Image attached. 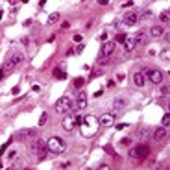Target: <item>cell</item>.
Wrapping results in <instances>:
<instances>
[{
    "label": "cell",
    "instance_id": "obj_1",
    "mask_svg": "<svg viewBox=\"0 0 170 170\" xmlns=\"http://www.w3.org/2000/svg\"><path fill=\"white\" fill-rule=\"evenodd\" d=\"M98 118L96 117H93V115H87V117L81 118L80 122V130H81V135L83 137H93L94 133L98 131Z\"/></svg>",
    "mask_w": 170,
    "mask_h": 170
},
{
    "label": "cell",
    "instance_id": "obj_2",
    "mask_svg": "<svg viewBox=\"0 0 170 170\" xmlns=\"http://www.w3.org/2000/svg\"><path fill=\"white\" fill-rule=\"evenodd\" d=\"M46 150H48V154L59 155V154H63L67 150V142L61 137H57V135H54V137H50L46 141Z\"/></svg>",
    "mask_w": 170,
    "mask_h": 170
},
{
    "label": "cell",
    "instance_id": "obj_3",
    "mask_svg": "<svg viewBox=\"0 0 170 170\" xmlns=\"http://www.w3.org/2000/svg\"><path fill=\"white\" fill-rule=\"evenodd\" d=\"M72 109V100L69 96H61L56 104H54V111L59 113V115H65V113H69Z\"/></svg>",
    "mask_w": 170,
    "mask_h": 170
},
{
    "label": "cell",
    "instance_id": "obj_4",
    "mask_svg": "<svg viewBox=\"0 0 170 170\" xmlns=\"http://www.w3.org/2000/svg\"><path fill=\"white\" fill-rule=\"evenodd\" d=\"M22 61H24V54H22V52H15V54H13V56H11L8 61H6L4 70H13L17 65H20V63H22Z\"/></svg>",
    "mask_w": 170,
    "mask_h": 170
},
{
    "label": "cell",
    "instance_id": "obj_5",
    "mask_svg": "<svg viewBox=\"0 0 170 170\" xmlns=\"http://www.w3.org/2000/svg\"><path fill=\"white\" fill-rule=\"evenodd\" d=\"M115 50H117V43L115 41H104L102 43V48H100V56H104V57H111Z\"/></svg>",
    "mask_w": 170,
    "mask_h": 170
},
{
    "label": "cell",
    "instance_id": "obj_6",
    "mask_svg": "<svg viewBox=\"0 0 170 170\" xmlns=\"http://www.w3.org/2000/svg\"><path fill=\"white\" fill-rule=\"evenodd\" d=\"M146 155H148V148L142 146V144H139V146H135V148L130 150V157L131 159H144Z\"/></svg>",
    "mask_w": 170,
    "mask_h": 170
},
{
    "label": "cell",
    "instance_id": "obj_7",
    "mask_svg": "<svg viewBox=\"0 0 170 170\" xmlns=\"http://www.w3.org/2000/svg\"><path fill=\"white\" fill-rule=\"evenodd\" d=\"M35 152H37L39 161H43L44 155L48 154V150H46V141H43V139H37V141H35Z\"/></svg>",
    "mask_w": 170,
    "mask_h": 170
},
{
    "label": "cell",
    "instance_id": "obj_8",
    "mask_svg": "<svg viewBox=\"0 0 170 170\" xmlns=\"http://www.w3.org/2000/svg\"><path fill=\"white\" fill-rule=\"evenodd\" d=\"M30 137H35V130L33 128H28V130H20L15 133L13 141H24V139H30Z\"/></svg>",
    "mask_w": 170,
    "mask_h": 170
},
{
    "label": "cell",
    "instance_id": "obj_9",
    "mask_svg": "<svg viewBox=\"0 0 170 170\" xmlns=\"http://www.w3.org/2000/svg\"><path fill=\"white\" fill-rule=\"evenodd\" d=\"M146 76H148L150 81H154V83H161V81H163V72L159 69H150L146 72Z\"/></svg>",
    "mask_w": 170,
    "mask_h": 170
},
{
    "label": "cell",
    "instance_id": "obj_10",
    "mask_svg": "<svg viewBox=\"0 0 170 170\" xmlns=\"http://www.w3.org/2000/svg\"><path fill=\"white\" fill-rule=\"evenodd\" d=\"M122 20H124L126 26H135V24L139 22V15H137V13H133V11H130V13H126V15H124Z\"/></svg>",
    "mask_w": 170,
    "mask_h": 170
},
{
    "label": "cell",
    "instance_id": "obj_11",
    "mask_svg": "<svg viewBox=\"0 0 170 170\" xmlns=\"http://www.w3.org/2000/svg\"><path fill=\"white\" fill-rule=\"evenodd\" d=\"M61 126H63V130H65V131H72L74 128H76L74 117H70V115H69V117H65V118H63V122H61Z\"/></svg>",
    "mask_w": 170,
    "mask_h": 170
},
{
    "label": "cell",
    "instance_id": "obj_12",
    "mask_svg": "<svg viewBox=\"0 0 170 170\" xmlns=\"http://www.w3.org/2000/svg\"><path fill=\"white\" fill-rule=\"evenodd\" d=\"M133 83L137 85V87H144V83H146L144 72H135V74H133Z\"/></svg>",
    "mask_w": 170,
    "mask_h": 170
},
{
    "label": "cell",
    "instance_id": "obj_13",
    "mask_svg": "<svg viewBox=\"0 0 170 170\" xmlns=\"http://www.w3.org/2000/svg\"><path fill=\"white\" fill-rule=\"evenodd\" d=\"M113 115H102V117L98 118V124L100 126H104V128H107V126H111L113 124Z\"/></svg>",
    "mask_w": 170,
    "mask_h": 170
},
{
    "label": "cell",
    "instance_id": "obj_14",
    "mask_svg": "<svg viewBox=\"0 0 170 170\" xmlns=\"http://www.w3.org/2000/svg\"><path fill=\"white\" fill-rule=\"evenodd\" d=\"M133 39H135V46H139V44H144L148 41V35H146V32H139Z\"/></svg>",
    "mask_w": 170,
    "mask_h": 170
},
{
    "label": "cell",
    "instance_id": "obj_15",
    "mask_svg": "<svg viewBox=\"0 0 170 170\" xmlns=\"http://www.w3.org/2000/svg\"><path fill=\"white\" fill-rule=\"evenodd\" d=\"M166 137V128L165 126H161V128H157V130L154 131V139L155 141H161V139H165Z\"/></svg>",
    "mask_w": 170,
    "mask_h": 170
},
{
    "label": "cell",
    "instance_id": "obj_16",
    "mask_svg": "<svg viewBox=\"0 0 170 170\" xmlns=\"http://www.w3.org/2000/svg\"><path fill=\"white\" fill-rule=\"evenodd\" d=\"M163 33H165V30H163L161 26H157V24H154L150 28V37H161Z\"/></svg>",
    "mask_w": 170,
    "mask_h": 170
},
{
    "label": "cell",
    "instance_id": "obj_17",
    "mask_svg": "<svg viewBox=\"0 0 170 170\" xmlns=\"http://www.w3.org/2000/svg\"><path fill=\"white\" fill-rule=\"evenodd\" d=\"M133 48H135V39H133V37H126V41H124V50L130 54Z\"/></svg>",
    "mask_w": 170,
    "mask_h": 170
},
{
    "label": "cell",
    "instance_id": "obj_18",
    "mask_svg": "<svg viewBox=\"0 0 170 170\" xmlns=\"http://www.w3.org/2000/svg\"><path fill=\"white\" fill-rule=\"evenodd\" d=\"M85 105H87V94L81 91V93H78V107H80V109H83Z\"/></svg>",
    "mask_w": 170,
    "mask_h": 170
},
{
    "label": "cell",
    "instance_id": "obj_19",
    "mask_svg": "<svg viewBox=\"0 0 170 170\" xmlns=\"http://www.w3.org/2000/svg\"><path fill=\"white\" fill-rule=\"evenodd\" d=\"M59 17H61L59 13H52V15L48 17V20H46V22H48V24H56L57 20H59Z\"/></svg>",
    "mask_w": 170,
    "mask_h": 170
},
{
    "label": "cell",
    "instance_id": "obj_20",
    "mask_svg": "<svg viewBox=\"0 0 170 170\" xmlns=\"http://www.w3.org/2000/svg\"><path fill=\"white\" fill-rule=\"evenodd\" d=\"M46 122H48V113H43L39 118V126H46Z\"/></svg>",
    "mask_w": 170,
    "mask_h": 170
},
{
    "label": "cell",
    "instance_id": "obj_21",
    "mask_svg": "<svg viewBox=\"0 0 170 170\" xmlns=\"http://www.w3.org/2000/svg\"><path fill=\"white\" fill-rule=\"evenodd\" d=\"M124 105H126V102L124 100H115V109H124Z\"/></svg>",
    "mask_w": 170,
    "mask_h": 170
},
{
    "label": "cell",
    "instance_id": "obj_22",
    "mask_svg": "<svg viewBox=\"0 0 170 170\" xmlns=\"http://www.w3.org/2000/svg\"><path fill=\"white\" fill-rule=\"evenodd\" d=\"M54 76L59 78V80H65V78H67V76H65V72L61 70V69H56V70H54Z\"/></svg>",
    "mask_w": 170,
    "mask_h": 170
},
{
    "label": "cell",
    "instance_id": "obj_23",
    "mask_svg": "<svg viewBox=\"0 0 170 170\" xmlns=\"http://www.w3.org/2000/svg\"><path fill=\"white\" fill-rule=\"evenodd\" d=\"M83 83H85L83 78H76V80H74V87H76V89H80V87L83 85Z\"/></svg>",
    "mask_w": 170,
    "mask_h": 170
},
{
    "label": "cell",
    "instance_id": "obj_24",
    "mask_svg": "<svg viewBox=\"0 0 170 170\" xmlns=\"http://www.w3.org/2000/svg\"><path fill=\"white\" fill-rule=\"evenodd\" d=\"M126 41V33H118L117 39H115V43H124Z\"/></svg>",
    "mask_w": 170,
    "mask_h": 170
},
{
    "label": "cell",
    "instance_id": "obj_25",
    "mask_svg": "<svg viewBox=\"0 0 170 170\" xmlns=\"http://www.w3.org/2000/svg\"><path fill=\"white\" fill-rule=\"evenodd\" d=\"M159 19L163 20V22H166V20H168V11H163L161 15H159Z\"/></svg>",
    "mask_w": 170,
    "mask_h": 170
},
{
    "label": "cell",
    "instance_id": "obj_26",
    "mask_svg": "<svg viewBox=\"0 0 170 170\" xmlns=\"http://www.w3.org/2000/svg\"><path fill=\"white\" fill-rule=\"evenodd\" d=\"M20 166H22V161H15V163L11 165V168H13V170H19Z\"/></svg>",
    "mask_w": 170,
    "mask_h": 170
},
{
    "label": "cell",
    "instance_id": "obj_27",
    "mask_svg": "<svg viewBox=\"0 0 170 170\" xmlns=\"http://www.w3.org/2000/svg\"><path fill=\"white\" fill-rule=\"evenodd\" d=\"M120 144H124V146H130V144H131V139H128V137H126V139H122V141H120Z\"/></svg>",
    "mask_w": 170,
    "mask_h": 170
},
{
    "label": "cell",
    "instance_id": "obj_28",
    "mask_svg": "<svg viewBox=\"0 0 170 170\" xmlns=\"http://www.w3.org/2000/svg\"><path fill=\"white\" fill-rule=\"evenodd\" d=\"M168 122H170V117H168V115H165V117H163V126H168Z\"/></svg>",
    "mask_w": 170,
    "mask_h": 170
},
{
    "label": "cell",
    "instance_id": "obj_29",
    "mask_svg": "<svg viewBox=\"0 0 170 170\" xmlns=\"http://www.w3.org/2000/svg\"><path fill=\"white\" fill-rule=\"evenodd\" d=\"M15 157H17V152H15V150H11V152L8 154V159L11 161V159H15Z\"/></svg>",
    "mask_w": 170,
    "mask_h": 170
},
{
    "label": "cell",
    "instance_id": "obj_30",
    "mask_svg": "<svg viewBox=\"0 0 170 170\" xmlns=\"http://www.w3.org/2000/svg\"><path fill=\"white\" fill-rule=\"evenodd\" d=\"M81 39H83L81 33H76V35H74V41H76V43H81Z\"/></svg>",
    "mask_w": 170,
    "mask_h": 170
},
{
    "label": "cell",
    "instance_id": "obj_31",
    "mask_svg": "<svg viewBox=\"0 0 170 170\" xmlns=\"http://www.w3.org/2000/svg\"><path fill=\"white\" fill-rule=\"evenodd\" d=\"M161 57L165 59V61H168V50H165V52H163V54H161Z\"/></svg>",
    "mask_w": 170,
    "mask_h": 170
},
{
    "label": "cell",
    "instance_id": "obj_32",
    "mask_svg": "<svg viewBox=\"0 0 170 170\" xmlns=\"http://www.w3.org/2000/svg\"><path fill=\"white\" fill-rule=\"evenodd\" d=\"M150 17H152L150 11H144V13H142V19H150Z\"/></svg>",
    "mask_w": 170,
    "mask_h": 170
},
{
    "label": "cell",
    "instance_id": "obj_33",
    "mask_svg": "<svg viewBox=\"0 0 170 170\" xmlns=\"http://www.w3.org/2000/svg\"><path fill=\"white\" fill-rule=\"evenodd\" d=\"M128 124H124V122H120V124H117V130H124Z\"/></svg>",
    "mask_w": 170,
    "mask_h": 170
},
{
    "label": "cell",
    "instance_id": "obj_34",
    "mask_svg": "<svg viewBox=\"0 0 170 170\" xmlns=\"http://www.w3.org/2000/svg\"><path fill=\"white\" fill-rule=\"evenodd\" d=\"M131 6H133V2H126V4H122V8L128 9V8H131Z\"/></svg>",
    "mask_w": 170,
    "mask_h": 170
},
{
    "label": "cell",
    "instance_id": "obj_35",
    "mask_svg": "<svg viewBox=\"0 0 170 170\" xmlns=\"http://www.w3.org/2000/svg\"><path fill=\"white\" fill-rule=\"evenodd\" d=\"M100 41H102V43H104V41H107V33H102V35H100Z\"/></svg>",
    "mask_w": 170,
    "mask_h": 170
},
{
    "label": "cell",
    "instance_id": "obj_36",
    "mask_svg": "<svg viewBox=\"0 0 170 170\" xmlns=\"http://www.w3.org/2000/svg\"><path fill=\"white\" fill-rule=\"evenodd\" d=\"M32 91H33V93H39V91H41V87H39V85H33V87H32Z\"/></svg>",
    "mask_w": 170,
    "mask_h": 170
},
{
    "label": "cell",
    "instance_id": "obj_37",
    "mask_svg": "<svg viewBox=\"0 0 170 170\" xmlns=\"http://www.w3.org/2000/svg\"><path fill=\"white\" fill-rule=\"evenodd\" d=\"M83 50H85V46H83V44H80L78 48H76V52H78V54H80V52H83Z\"/></svg>",
    "mask_w": 170,
    "mask_h": 170
},
{
    "label": "cell",
    "instance_id": "obj_38",
    "mask_svg": "<svg viewBox=\"0 0 170 170\" xmlns=\"http://www.w3.org/2000/svg\"><path fill=\"white\" fill-rule=\"evenodd\" d=\"M19 91H20V87L17 85V87H13V91H11V93H13V94H19Z\"/></svg>",
    "mask_w": 170,
    "mask_h": 170
},
{
    "label": "cell",
    "instance_id": "obj_39",
    "mask_svg": "<svg viewBox=\"0 0 170 170\" xmlns=\"http://www.w3.org/2000/svg\"><path fill=\"white\" fill-rule=\"evenodd\" d=\"M102 93H104V91H102V89H98L96 93H94V94H93V96H96V98H98V96H102Z\"/></svg>",
    "mask_w": 170,
    "mask_h": 170
},
{
    "label": "cell",
    "instance_id": "obj_40",
    "mask_svg": "<svg viewBox=\"0 0 170 170\" xmlns=\"http://www.w3.org/2000/svg\"><path fill=\"white\" fill-rule=\"evenodd\" d=\"M107 168H109V166H107L105 163H102V165H100V170H107Z\"/></svg>",
    "mask_w": 170,
    "mask_h": 170
},
{
    "label": "cell",
    "instance_id": "obj_41",
    "mask_svg": "<svg viewBox=\"0 0 170 170\" xmlns=\"http://www.w3.org/2000/svg\"><path fill=\"white\" fill-rule=\"evenodd\" d=\"M98 4H102V6H105V4H107V0H98Z\"/></svg>",
    "mask_w": 170,
    "mask_h": 170
},
{
    "label": "cell",
    "instance_id": "obj_42",
    "mask_svg": "<svg viewBox=\"0 0 170 170\" xmlns=\"http://www.w3.org/2000/svg\"><path fill=\"white\" fill-rule=\"evenodd\" d=\"M17 2H19V0H9V4H11V6H15Z\"/></svg>",
    "mask_w": 170,
    "mask_h": 170
},
{
    "label": "cell",
    "instance_id": "obj_43",
    "mask_svg": "<svg viewBox=\"0 0 170 170\" xmlns=\"http://www.w3.org/2000/svg\"><path fill=\"white\" fill-rule=\"evenodd\" d=\"M19 2H22V4H28V0H19Z\"/></svg>",
    "mask_w": 170,
    "mask_h": 170
},
{
    "label": "cell",
    "instance_id": "obj_44",
    "mask_svg": "<svg viewBox=\"0 0 170 170\" xmlns=\"http://www.w3.org/2000/svg\"><path fill=\"white\" fill-rule=\"evenodd\" d=\"M2 17H4V11H0V20H2Z\"/></svg>",
    "mask_w": 170,
    "mask_h": 170
},
{
    "label": "cell",
    "instance_id": "obj_45",
    "mask_svg": "<svg viewBox=\"0 0 170 170\" xmlns=\"http://www.w3.org/2000/svg\"><path fill=\"white\" fill-rule=\"evenodd\" d=\"M81 2H85V0H81Z\"/></svg>",
    "mask_w": 170,
    "mask_h": 170
}]
</instances>
